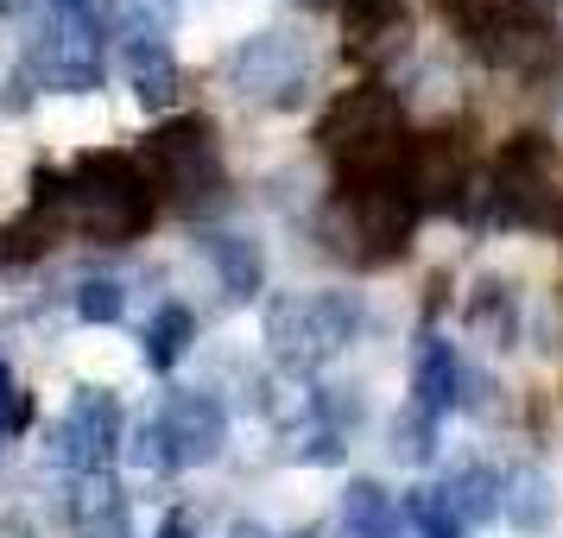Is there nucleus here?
I'll return each instance as SVG.
<instances>
[{"mask_svg":"<svg viewBox=\"0 0 563 538\" xmlns=\"http://www.w3.org/2000/svg\"><path fill=\"white\" fill-rule=\"evenodd\" d=\"M424 184H418V158L411 146H393L380 158H361V165H342V184H335L330 204V234L335 254L361 260V266H386V260L406 254L411 229L424 216Z\"/></svg>","mask_w":563,"mask_h":538,"instance_id":"1","label":"nucleus"},{"mask_svg":"<svg viewBox=\"0 0 563 538\" xmlns=\"http://www.w3.org/2000/svg\"><path fill=\"white\" fill-rule=\"evenodd\" d=\"M38 209H57L64 229L89 234L102 248H128L153 229V184L140 172V158L128 153H82L70 172H38V190H32Z\"/></svg>","mask_w":563,"mask_h":538,"instance_id":"2","label":"nucleus"},{"mask_svg":"<svg viewBox=\"0 0 563 538\" xmlns=\"http://www.w3.org/2000/svg\"><path fill=\"white\" fill-rule=\"evenodd\" d=\"M140 172H146L158 204L178 216H216L229 204V165H222V140H216L209 114L158 121L140 146Z\"/></svg>","mask_w":563,"mask_h":538,"instance_id":"3","label":"nucleus"},{"mask_svg":"<svg viewBox=\"0 0 563 538\" xmlns=\"http://www.w3.org/2000/svg\"><path fill=\"white\" fill-rule=\"evenodd\" d=\"M361 323H367V310H361L355 292H335V285L330 292H279L260 317V342L291 381H305V374H323L335 355L355 349Z\"/></svg>","mask_w":563,"mask_h":538,"instance_id":"4","label":"nucleus"},{"mask_svg":"<svg viewBox=\"0 0 563 538\" xmlns=\"http://www.w3.org/2000/svg\"><path fill=\"white\" fill-rule=\"evenodd\" d=\"M102 45L108 26L96 7H45V20L32 32L26 64H20V89H57V96H89L102 83Z\"/></svg>","mask_w":563,"mask_h":538,"instance_id":"5","label":"nucleus"},{"mask_svg":"<svg viewBox=\"0 0 563 538\" xmlns=\"http://www.w3.org/2000/svg\"><path fill=\"white\" fill-rule=\"evenodd\" d=\"M222 83H229L234 96L247 108H298L310 89V45L305 32H254V39H241L229 57H222Z\"/></svg>","mask_w":563,"mask_h":538,"instance_id":"6","label":"nucleus"},{"mask_svg":"<svg viewBox=\"0 0 563 538\" xmlns=\"http://www.w3.org/2000/svg\"><path fill=\"white\" fill-rule=\"evenodd\" d=\"M121 443H128V431H121V399L108 386H77L70 406L57 411L52 425H45V437H38L45 462L64 469L70 482L108 475V462L121 457Z\"/></svg>","mask_w":563,"mask_h":538,"instance_id":"7","label":"nucleus"},{"mask_svg":"<svg viewBox=\"0 0 563 538\" xmlns=\"http://www.w3.org/2000/svg\"><path fill=\"white\" fill-rule=\"evenodd\" d=\"M399 96L386 83H361L349 96H335L330 114L317 121V146L335 153L342 165H361V158H380L399 146Z\"/></svg>","mask_w":563,"mask_h":538,"instance_id":"8","label":"nucleus"},{"mask_svg":"<svg viewBox=\"0 0 563 538\" xmlns=\"http://www.w3.org/2000/svg\"><path fill=\"white\" fill-rule=\"evenodd\" d=\"M153 418H158V431H165V443H172V462L178 469H209V462L229 450V411H222V399H209V393L178 386V393H165V406Z\"/></svg>","mask_w":563,"mask_h":538,"instance_id":"9","label":"nucleus"},{"mask_svg":"<svg viewBox=\"0 0 563 538\" xmlns=\"http://www.w3.org/2000/svg\"><path fill=\"white\" fill-rule=\"evenodd\" d=\"M342 13V52L361 70H386L393 57H406L411 45V13L406 0H335Z\"/></svg>","mask_w":563,"mask_h":538,"instance_id":"10","label":"nucleus"},{"mask_svg":"<svg viewBox=\"0 0 563 538\" xmlns=\"http://www.w3.org/2000/svg\"><path fill=\"white\" fill-rule=\"evenodd\" d=\"M64 513H70V532L77 538H133V501L114 475H82V482H70Z\"/></svg>","mask_w":563,"mask_h":538,"instance_id":"11","label":"nucleus"},{"mask_svg":"<svg viewBox=\"0 0 563 538\" xmlns=\"http://www.w3.org/2000/svg\"><path fill=\"white\" fill-rule=\"evenodd\" d=\"M411 406L431 411V418H450L462 406V361L450 336H424L418 355H411Z\"/></svg>","mask_w":563,"mask_h":538,"instance_id":"12","label":"nucleus"},{"mask_svg":"<svg viewBox=\"0 0 563 538\" xmlns=\"http://www.w3.org/2000/svg\"><path fill=\"white\" fill-rule=\"evenodd\" d=\"M500 519L519 532H544L558 519V482L538 462H507L500 469Z\"/></svg>","mask_w":563,"mask_h":538,"instance_id":"13","label":"nucleus"},{"mask_svg":"<svg viewBox=\"0 0 563 538\" xmlns=\"http://www.w3.org/2000/svg\"><path fill=\"white\" fill-rule=\"evenodd\" d=\"M437 501L456 513V526H494L500 519V469L494 462H456L443 482H437Z\"/></svg>","mask_w":563,"mask_h":538,"instance_id":"14","label":"nucleus"},{"mask_svg":"<svg viewBox=\"0 0 563 538\" xmlns=\"http://www.w3.org/2000/svg\"><path fill=\"white\" fill-rule=\"evenodd\" d=\"M203 260L216 266V285H222L229 298H241V305L266 292V254H260L254 234H229V229L203 234Z\"/></svg>","mask_w":563,"mask_h":538,"instance_id":"15","label":"nucleus"},{"mask_svg":"<svg viewBox=\"0 0 563 538\" xmlns=\"http://www.w3.org/2000/svg\"><path fill=\"white\" fill-rule=\"evenodd\" d=\"M102 26H108V39H121L128 52L165 45V32H172V0H102Z\"/></svg>","mask_w":563,"mask_h":538,"instance_id":"16","label":"nucleus"},{"mask_svg":"<svg viewBox=\"0 0 563 538\" xmlns=\"http://www.w3.org/2000/svg\"><path fill=\"white\" fill-rule=\"evenodd\" d=\"M128 83H133V102L146 108V114H165V108L178 102L184 70L165 45H146V52H128Z\"/></svg>","mask_w":563,"mask_h":538,"instance_id":"17","label":"nucleus"},{"mask_svg":"<svg viewBox=\"0 0 563 538\" xmlns=\"http://www.w3.org/2000/svg\"><path fill=\"white\" fill-rule=\"evenodd\" d=\"M462 323L482 336L487 349H507L512 336H519V298H512V285L507 279H482L475 298H468V310H462Z\"/></svg>","mask_w":563,"mask_h":538,"instance_id":"18","label":"nucleus"},{"mask_svg":"<svg viewBox=\"0 0 563 538\" xmlns=\"http://www.w3.org/2000/svg\"><path fill=\"white\" fill-rule=\"evenodd\" d=\"M190 342H197V310L165 305L153 323H146V342H140V355H146V367H153V374H172V367L190 355Z\"/></svg>","mask_w":563,"mask_h":538,"instance_id":"19","label":"nucleus"},{"mask_svg":"<svg viewBox=\"0 0 563 538\" xmlns=\"http://www.w3.org/2000/svg\"><path fill=\"white\" fill-rule=\"evenodd\" d=\"M437 7H443V20H450L468 45H487V39L507 26L526 0H437Z\"/></svg>","mask_w":563,"mask_h":538,"instance_id":"20","label":"nucleus"},{"mask_svg":"<svg viewBox=\"0 0 563 538\" xmlns=\"http://www.w3.org/2000/svg\"><path fill=\"white\" fill-rule=\"evenodd\" d=\"M437 425H443V418L406 406L399 418H393V431H386V437H393L386 450H393L399 462H411V469H424V462H437Z\"/></svg>","mask_w":563,"mask_h":538,"instance_id":"21","label":"nucleus"},{"mask_svg":"<svg viewBox=\"0 0 563 538\" xmlns=\"http://www.w3.org/2000/svg\"><path fill=\"white\" fill-rule=\"evenodd\" d=\"M121 457H128L133 475H178V462H172V443H165V431H158V418L133 425L128 443H121Z\"/></svg>","mask_w":563,"mask_h":538,"instance_id":"22","label":"nucleus"},{"mask_svg":"<svg viewBox=\"0 0 563 538\" xmlns=\"http://www.w3.org/2000/svg\"><path fill=\"white\" fill-rule=\"evenodd\" d=\"M406 526H411V538H462L456 513L437 501V487H411L406 494Z\"/></svg>","mask_w":563,"mask_h":538,"instance_id":"23","label":"nucleus"},{"mask_svg":"<svg viewBox=\"0 0 563 538\" xmlns=\"http://www.w3.org/2000/svg\"><path fill=\"white\" fill-rule=\"evenodd\" d=\"M121 310H128V292H121V279L89 273V279L77 285V317H82V323H121Z\"/></svg>","mask_w":563,"mask_h":538,"instance_id":"24","label":"nucleus"},{"mask_svg":"<svg viewBox=\"0 0 563 538\" xmlns=\"http://www.w3.org/2000/svg\"><path fill=\"white\" fill-rule=\"evenodd\" d=\"M32 418V399L20 393V381H13V367L0 361V437H13L20 425Z\"/></svg>","mask_w":563,"mask_h":538,"instance_id":"25","label":"nucleus"},{"mask_svg":"<svg viewBox=\"0 0 563 538\" xmlns=\"http://www.w3.org/2000/svg\"><path fill=\"white\" fill-rule=\"evenodd\" d=\"M45 7H96V0H45Z\"/></svg>","mask_w":563,"mask_h":538,"instance_id":"26","label":"nucleus"},{"mask_svg":"<svg viewBox=\"0 0 563 538\" xmlns=\"http://www.w3.org/2000/svg\"><path fill=\"white\" fill-rule=\"evenodd\" d=\"M20 7H26V0H0V13H20Z\"/></svg>","mask_w":563,"mask_h":538,"instance_id":"27","label":"nucleus"}]
</instances>
